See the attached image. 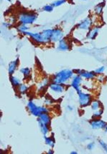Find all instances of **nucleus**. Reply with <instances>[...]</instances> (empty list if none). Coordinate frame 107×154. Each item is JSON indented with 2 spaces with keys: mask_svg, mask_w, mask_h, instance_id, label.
Segmentation results:
<instances>
[{
  "mask_svg": "<svg viewBox=\"0 0 107 154\" xmlns=\"http://www.w3.org/2000/svg\"><path fill=\"white\" fill-rule=\"evenodd\" d=\"M52 29H45L41 32H26L24 36L29 37L34 43L40 45H46L50 43Z\"/></svg>",
  "mask_w": 107,
  "mask_h": 154,
  "instance_id": "obj_1",
  "label": "nucleus"
},
{
  "mask_svg": "<svg viewBox=\"0 0 107 154\" xmlns=\"http://www.w3.org/2000/svg\"><path fill=\"white\" fill-rule=\"evenodd\" d=\"M75 75L74 70L71 69H63L58 71L52 76L51 82L62 84L65 85L68 82H71V78Z\"/></svg>",
  "mask_w": 107,
  "mask_h": 154,
  "instance_id": "obj_2",
  "label": "nucleus"
},
{
  "mask_svg": "<svg viewBox=\"0 0 107 154\" xmlns=\"http://www.w3.org/2000/svg\"><path fill=\"white\" fill-rule=\"evenodd\" d=\"M38 15L36 12L32 11L22 10L18 13L17 15V23L27 24V25H32L36 22Z\"/></svg>",
  "mask_w": 107,
  "mask_h": 154,
  "instance_id": "obj_3",
  "label": "nucleus"
},
{
  "mask_svg": "<svg viewBox=\"0 0 107 154\" xmlns=\"http://www.w3.org/2000/svg\"><path fill=\"white\" fill-rule=\"evenodd\" d=\"M27 108L30 113L32 116H33L34 117L36 118L38 117L41 113H43V112H48V113L50 112V110L46 106H37L36 103L32 100L27 101Z\"/></svg>",
  "mask_w": 107,
  "mask_h": 154,
  "instance_id": "obj_4",
  "label": "nucleus"
},
{
  "mask_svg": "<svg viewBox=\"0 0 107 154\" xmlns=\"http://www.w3.org/2000/svg\"><path fill=\"white\" fill-rule=\"evenodd\" d=\"M93 25V19L89 16L86 17V18H84L83 20H82L81 21H80L76 24V26L75 27V31L79 32L80 35L83 34V35H85L86 38V33H87V32L89 30L90 28H91Z\"/></svg>",
  "mask_w": 107,
  "mask_h": 154,
  "instance_id": "obj_5",
  "label": "nucleus"
},
{
  "mask_svg": "<svg viewBox=\"0 0 107 154\" xmlns=\"http://www.w3.org/2000/svg\"><path fill=\"white\" fill-rule=\"evenodd\" d=\"M65 91V87L64 85L62 84L56 83V82H51L48 86V95L53 97L54 99L56 98V97H58L61 96Z\"/></svg>",
  "mask_w": 107,
  "mask_h": 154,
  "instance_id": "obj_6",
  "label": "nucleus"
},
{
  "mask_svg": "<svg viewBox=\"0 0 107 154\" xmlns=\"http://www.w3.org/2000/svg\"><path fill=\"white\" fill-rule=\"evenodd\" d=\"M77 95H78V103L81 108H86V107L90 106V104L92 101V96L91 94L80 91L77 93Z\"/></svg>",
  "mask_w": 107,
  "mask_h": 154,
  "instance_id": "obj_7",
  "label": "nucleus"
},
{
  "mask_svg": "<svg viewBox=\"0 0 107 154\" xmlns=\"http://www.w3.org/2000/svg\"><path fill=\"white\" fill-rule=\"evenodd\" d=\"M65 37V33L61 28L56 27L52 29V33L51 38H50V43L51 44H57L61 39Z\"/></svg>",
  "mask_w": 107,
  "mask_h": 154,
  "instance_id": "obj_8",
  "label": "nucleus"
},
{
  "mask_svg": "<svg viewBox=\"0 0 107 154\" xmlns=\"http://www.w3.org/2000/svg\"><path fill=\"white\" fill-rule=\"evenodd\" d=\"M74 72L75 74L80 75L83 79H85L86 80H93L96 78L97 75L95 74L93 71H88L85 69H76Z\"/></svg>",
  "mask_w": 107,
  "mask_h": 154,
  "instance_id": "obj_9",
  "label": "nucleus"
},
{
  "mask_svg": "<svg viewBox=\"0 0 107 154\" xmlns=\"http://www.w3.org/2000/svg\"><path fill=\"white\" fill-rule=\"evenodd\" d=\"M83 83V78L78 75L75 74L73 78H71L70 85L71 87L76 91V93L81 91V85Z\"/></svg>",
  "mask_w": 107,
  "mask_h": 154,
  "instance_id": "obj_10",
  "label": "nucleus"
},
{
  "mask_svg": "<svg viewBox=\"0 0 107 154\" xmlns=\"http://www.w3.org/2000/svg\"><path fill=\"white\" fill-rule=\"evenodd\" d=\"M89 123L90 127L93 130H101V129L104 130L107 125L106 121L100 119V118H92Z\"/></svg>",
  "mask_w": 107,
  "mask_h": 154,
  "instance_id": "obj_11",
  "label": "nucleus"
},
{
  "mask_svg": "<svg viewBox=\"0 0 107 154\" xmlns=\"http://www.w3.org/2000/svg\"><path fill=\"white\" fill-rule=\"evenodd\" d=\"M101 27L97 24L93 25L90 28V29L87 32L86 35V39L87 40H94L98 36L99 32H100Z\"/></svg>",
  "mask_w": 107,
  "mask_h": 154,
  "instance_id": "obj_12",
  "label": "nucleus"
},
{
  "mask_svg": "<svg viewBox=\"0 0 107 154\" xmlns=\"http://www.w3.org/2000/svg\"><path fill=\"white\" fill-rule=\"evenodd\" d=\"M71 46L70 42H69V41L65 37L61 39L56 44V48H57V50L61 52L69 51L71 50Z\"/></svg>",
  "mask_w": 107,
  "mask_h": 154,
  "instance_id": "obj_13",
  "label": "nucleus"
},
{
  "mask_svg": "<svg viewBox=\"0 0 107 154\" xmlns=\"http://www.w3.org/2000/svg\"><path fill=\"white\" fill-rule=\"evenodd\" d=\"M51 120V116H50V114L48 113V112H43V113H41L40 115L37 117V123L46 124V125L50 126Z\"/></svg>",
  "mask_w": 107,
  "mask_h": 154,
  "instance_id": "obj_14",
  "label": "nucleus"
},
{
  "mask_svg": "<svg viewBox=\"0 0 107 154\" xmlns=\"http://www.w3.org/2000/svg\"><path fill=\"white\" fill-rule=\"evenodd\" d=\"M18 66H19V59L17 58L16 60H14L11 61L10 63H9L8 65V74L9 75H14L15 72L17 71V69H18Z\"/></svg>",
  "mask_w": 107,
  "mask_h": 154,
  "instance_id": "obj_15",
  "label": "nucleus"
},
{
  "mask_svg": "<svg viewBox=\"0 0 107 154\" xmlns=\"http://www.w3.org/2000/svg\"><path fill=\"white\" fill-rule=\"evenodd\" d=\"M51 82L50 80L47 77H45L44 78H42V80H40V82L38 83V85H37V90L38 91H44L47 89V88H48L50 83Z\"/></svg>",
  "mask_w": 107,
  "mask_h": 154,
  "instance_id": "obj_16",
  "label": "nucleus"
},
{
  "mask_svg": "<svg viewBox=\"0 0 107 154\" xmlns=\"http://www.w3.org/2000/svg\"><path fill=\"white\" fill-rule=\"evenodd\" d=\"M30 29L29 25H27V24H17L16 25V30L19 34L23 35L26 32H28Z\"/></svg>",
  "mask_w": 107,
  "mask_h": 154,
  "instance_id": "obj_17",
  "label": "nucleus"
},
{
  "mask_svg": "<svg viewBox=\"0 0 107 154\" xmlns=\"http://www.w3.org/2000/svg\"><path fill=\"white\" fill-rule=\"evenodd\" d=\"M9 81H10L12 87L14 88H17L19 85H20V84L22 83L20 78H19L18 76L14 75L9 76Z\"/></svg>",
  "mask_w": 107,
  "mask_h": 154,
  "instance_id": "obj_18",
  "label": "nucleus"
},
{
  "mask_svg": "<svg viewBox=\"0 0 107 154\" xmlns=\"http://www.w3.org/2000/svg\"><path fill=\"white\" fill-rule=\"evenodd\" d=\"M105 6V2H101L96 5L93 9V12L96 16H101L103 14V11Z\"/></svg>",
  "mask_w": 107,
  "mask_h": 154,
  "instance_id": "obj_19",
  "label": "nucleus"
},
{
  "mask_svg": "<svg viewBox=\"0 0 107 154\" xmlns=\"http://www.w3.org/2000/svg\"><path fill=\"white\" fill-rule=\"evenodd\" d=\"M90 108L92 111H95V110L102 108V105L99 100L95 99V100H92L91 104H90Z\"/></svg>",
  "mask_w": 107,
  "mask_h": 154,
  "instance_id": "obj_20",
  "label": "nucleus"
},
{
  "mask_svg": "<svg viewBox=\"0 0 107 154\" xmlns=\"http://www.w3.org/2000/svg\"><path fill=\"white\" fill-rule=\"evenodd\" d=\"M38 123L39 128H40V131L43 136H48L50 133V126L49 125H47L46 124L37 123Z\"/></svg>",
  "mask_w": 107,
  "mask_h": 154,
  "instance_id": "obj_21",
  "label": "nucleus"
},
{
  "mask_svg": "<svg viewBox=\"0 0 107 154\" xmlns=\"http://www.w3.org/2000/svg\"><path fill=\"white\" fill-rule=\"evenodd\" d=\"M28 88H28V86L26 85V84L21 83L17 88H16V89H17V93L20 94V95H23L27 93V92L28 91Z\"/></svg>",
  "mask_w": 107,
  "mask_h": 154,
  "instance_id": "obj_22",
  "label": "nucleus"
},
{
  "mask_svg": "<svg viewBox=\"0 0 107 154\" xmlns=\"http://www.w3.org/2000/svg\"><path fill=\"white\" fill-rule=\"evenodd\" d=\"M44 137V141H45V143L46 144L47 146H49L50 148H53L54 146H55V140H54V138H52V137H50V136H43Z\"/></svg>",
  "mask_w": 107,
  "mask_h": 154,
  "instance_id": "obj_23",
  "label": "nucleus"
},
{
  "mask_svg": "<svg viewBox=\"0 0 107 154\" xmlns=\"http://www.w3.org/2000/svg\"><path fill=\"white\" fill-rule=\"evenodd\" d=\"M20 72L21 73L24 78H29L31 76V69L29 67H22L19 69Z\"/></svg>",
  "mask_w": 107,
  "mask_h": 154,
  "instance_id": "obj_24",
  "label": "nucleus"
},
{
  "mask_svg": "<svg viewBox=\"0 0 107 154\" xmlns=\"http://www.w3.org/2000/svg\"><path fill=\"white\" fill-rule=\"evenodd\" d=\"M55 103V99H54L52 97L50 96V95H46V96L44 97V103L45 105H46V106H52V105H53Z\"/></svg>",
  "mask_w": 107,
  "mask_h": 154,
  "instance_id": "obj_25",
  "label": "nucleus"
},
{
  "mask_svg": "<svg viewBox=\"0 0 107 154\" xmlns=\"http://www.w3.org/2000/svg\"><path fill=\"white\" fill-rule=\"evenodd\" d=\"M103 113H104V110L102 108L99 109V110L93 111V114H92V118H100L102 116Z\"/></svg>",
  "mask_w": 107,
  "mask_h": 154,
  "instance_id": "obj_26",
  "label": "nucleus"
},
{
  "mask_svg": "<svg viewBox=\"0 0 107 154\" xmlns=\"http://www.w3.org/2000/svg\"><path fill=\"white\" fill-rule=\"evenodd\" d=\"M67 2V0H55V1L52 2L51 5L53 6V7H58L61 5H64L65 3Z\"/></svg>",
  "mask_w": 107,
  "mask_h": 154,
  "instance_id": "obj_27",
  "label": "nucleus"
},
{
  "mask_svg": "<svg viewBox=\"0 0 107 154\" xmlns=\"http://www.w3.org/2000/svg\"><path fill=\"white\" fill-rule=\"evenodd\" d=\"M105 69H106V67L104 66H101L99 67H97L96 69H95L93 70V72H94L96 75H102L105 72Z\"/></svg>",
  "mask_w": 107,
  "mask_h": 154,
  "instance_id": "obj_28",
  "label": "nucleus"
},
{
  "mask_svg": "<svg viewBox=\"0 0 107 154\" xmlns=\"http://www.w3.org/2000/svg\"><path fill=\"white\" fill-rule=\"evenodd\" d=\"M54 7L52 5L50 4V5H46L45 6L42 7V10L43 12H52L53 11Z\"/></svg>",
  "mask_w": 107,
  "mask_h": 154,
  "instance_id": "obj_29",
  "label": "nucleus"
},
{
  "mask_svg": "<svg viewBox=\"0 0 107 154\" xmlns=\"http://www.w3.org/2000/svg\"><path fill=\"white\" fill-rule=\"evenodd\" d=\"M99 146L101 147V148H102V149L104 150V151L107 153V143H105L104 140H99Z\"/></svg>",
  "mask_w": 107,
  "mask_h": 154,
  "instance_id": "obj_30",
  "label": "nucleus"
},
{
  "mask_svg": "<svg viewBox=\"0 0 107 154\" xmlns=\"http://www.w3.org/2000/svg\"><path fill=\"white\" fill-rule=\"evenodd\" d=\"M95 148V143L94 142H91L87 144L86 146V148H87L88 151H92L93 150V148Z\"/></svg>",
  "mask_w": 107,
  "mask_h": 154,
  "instance_id": "obj_31",
  "label": "nucleus"
},
{
  "mask_svg": "<svg viewBox=\"0 0 107 154\" xmlns=\"http://www.w3.org/2000/svg\"><path fill=\"white\" fill-rule=\"evenodd\" d=\"M12 26V24L10 23L9 22H4L2 23V27L4 28H6V29H9V27H11Z\"/></svg>",
  "mask_w": 107,
  "mask_h": 154,
  "instance_id": "obj_32",
  "label": "nucleus"
},
{
  "mask_svg": "<svg viewBox=\"0 0 107 154\" xmlns=\"http://www.w3.org/2000/svg\"><path fill=\"white\" fill-rule=\"evenodd\" d=\"M67 109L69 110V111H72V110H74V107L70 106V105H68V106H67Z\"/></svg>",
  "mask_w": 107,
  "mask_h": 154,
  "instance_id": "obj_33",
  "label": "nucleus"
},
{
  "mask_svg": "<svg viewBox=\"0 0 107 154\" xmlns=\"http://www.w3.org/2000/svg\"><path fill=\"white\" fill-rule=\"evenodd\" d=\"M47 153H48V154H53L54 153V151L52 149V148H50V149L48 150V151L47 152Z\"/></svg>",
  "mask_w": 107,
  "mask_h": 154,
  "instance_id": "obj_34",
  "label": "nucleus"
},
{
  "mask_svg": "<svg viewBox=\"0 0 107 154\" xmlns=\"http://www.w3.org/2000/svg\"><path fill=\"white\" fill-rule=\"evenodd\" d=\"M77 153H78V152L76 151H71V154H77Z\"/></svg>",
  "mask_w": 107,
  "mask_h": 154,
  "instance_id": "obj_35",
  "label": "nucleus"
},
{
  "mask_svg": "<svg viewBox=\"0 0 107 154\" xmlns=\"http://www.w3.org/2000/svg\"><path fill=\"white\" fill-rule=\"evenodd\" d=\"M104 130L105 131V133H107V125H106V126L105 127V128L104 129Z\"/></svg>",
  "mask_w": 107,
  "mask_h": 154,
  "instance_id": "obj_36",
  "label": "nucleus"
},
{
  "mask_svg": "<svg viewBox=\"0 0 107 154\" xmlns=\"http://www.w3.org/2000/svg\"><path fill=\"white\" fill-rule=\"evenodd\" d=\"M5 1H7V2H10L12 1V0H5Z\"/></svg>",
  "mask_w": 107,
  "mask_h": 154,
  "instance_id": "obj_37",
  "label": "nucleus"
},
{
  "mask_svg": "<svg viewBox=\"0 0 107 154\" xmlns=\"http://www.w3.org/2000/svg\"><path fill=\"white\" fill-rule=\"evenodd\" d=\"M80 1H89V0H80Z\"/></svg>",
  "mask_w": 107,
  "mask_h": 154,
  "instance_id": "obj_38",
  "label": "nucleus"
}]
</instances>
